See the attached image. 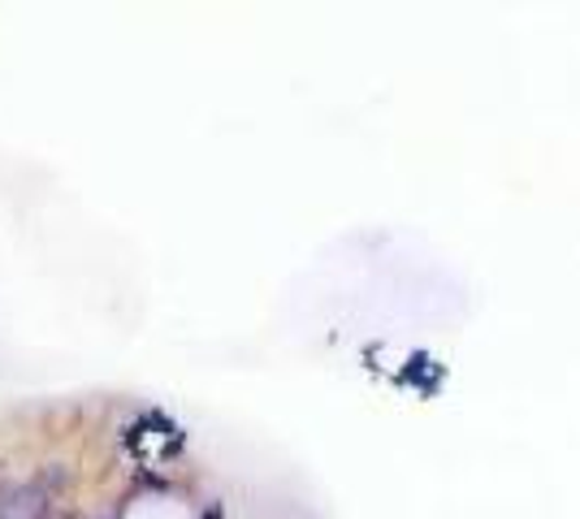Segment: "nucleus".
I'll list each match as a JSON object with an SVG mask.
<instances>
[{"instance_id":"obj_1","label":"nucleus","mask_w":580,"mask_h":519,"mask_svg":"<svg viewBox=\"0 0 580 519\" xmlns=\"http://www.w3.org/2000/svg\"><path fill=\"white\" fill-rule=\"evenodd\" d=\"M66 485H70V472H66V463H48V467L40 472V481H35V489H40V494H48V498H53V494H62Z\"/></svg>"},{"instance_id":"obj_2","label":"nucleus","mask_w":580,"mask_h":519,"mask_svg":"<svg viewBox=\"0 0 580 519\" xmlns=\"http://www.w3.org/2000/svg\"><path fill=\"white\" fill-rule=\"evenodd\" d=\"M204 519H221V507H209V516Z\"/></svg>"}]
</instances>
